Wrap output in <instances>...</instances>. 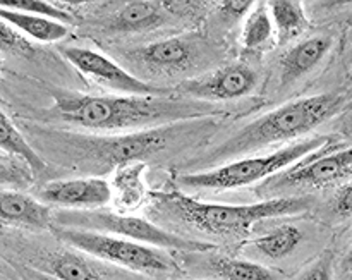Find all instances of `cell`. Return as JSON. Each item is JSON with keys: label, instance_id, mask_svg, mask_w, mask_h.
<instances>
[{"label": "cell", "instance_id": "cell-22", "mask_svg": "<svg viewBox=\"0 0 352 280\" xmlns=\"http://www.w3.org/2000/svg\"><path fill=\"white\" fill-rule=\"evenodd\" d=\"M274 23H272L270 10L263 2L253 3L251 10L246 16L243 30V41L248 50H258L263 48L274 36Z\"/></svg>", "mask_w": 352, "mask_h": 280}, {"label": "cell", "instance_id": "cell-24", "mask_svg": "<svg viewBox=\"0 0 352 280\" xmlns=\"http://www.w3.org/2000/svg\"><path fill=\"white\" fill-rule=\"evenodd\" d=\"M0 7L33 14V16L45 17V19L57 21V23H65V21L71 19V16L65 10H62L60 7L54 6L50 2H43V0H0Z\"/></svg>", "mask_w": 352, "mask_h": 280}, {"label": "cell", "instance_id": "cell-28", "mask_svg": "<svg viewBox=\"0 0 352 280\" xmlns=\"http://www.w3.org/2000/svg\"><path fill=\"white\" fill-rule=\"evenodd\" d=\"M351 184H344L339 191L336 193V198H333V212L340 217H351V208H352V200H351Z\"/></svg>", "mask_w": 352, "mask_h": 280}, {"label": "cell", "instance_id": "cell-19", "mask_svg": "<svg viewBox=\"0 0 352 280\" xmlns=\"http://www.w3.org/2000/svg\"><path fill=\"white\" fill-rule=\"evenodd\" d=\"M47 270L58 280H103L95 265L74 251H62L47 261Z\"/></svg>", "mask_w": 352, "mask_h": 280}, {"label": "cell", "instance_id": "cell-26", "mask_svg": "<svg viewBox=\"0 0 352 280\" xmlns=\"http://www.w3.org/2000/svg\"><path fill=\"white\" fill-rule=\"evenodd\" d=\"M298 280H333V253L325 251L313 265H309Z\"/></svg>", "mask_w": 352, "mask_h": 280}, {"label": "cell", "instance_id": "cell-1", "mask_svg": "<svg viewBox=\"0 0 352 280\" xmlns=\"http://www.w3.org/2000/svg\"><path fill=\"white\" fill-rule=\"evenodd\" d=\"M55 112L64 122L86 129H150L206 116L208 103L181 102L172 96H96L74 91L54 93Z\"/></svg>", "mask_w": 352, "mask_h": 280}, {"label": "cell", "instance_id": "cell-20", "mask_svg": "<svg viewBox=\"0 0 352 280\" xmlns=\"http://www.w3.org/2000/svg\"><path fill=\"white\" fill-rule=\"evenodd\" d=\"M302 233L296 226L278 227L274 233L251 241V246L270 260H282L294 253L296 248L301 244Z\"/></svg>", "mask_w": 352, "mask_h": 280}, {"label": "cell", "instance_id": "cell-5", "mask_svg": "<svg viewBox=\"0 0 352 280\" xmlns=\"http://www.w3.org/2000/svg\"><path fill=\"white\" fill-rule=\"evenodd\" d=\"M55 222L60 227L112 234V236L124 237V239L146 244L151 248L179 250L182 253H203V251L213 250V244L210 243L186 239L140 217L120 215V213L98 212V210H67V212L58 213L55 217Z\"/></svg>", "mask_w": 352, "mask_h": 280}, {"label": "cell", "instance_id": "cell-2", "mask_svg": "<svg viewBox=\"0 0 352 280\" xmlns=\"http://www.w3.org/2000/svg\"><path fill=\"white\" fill-rule=\"evenodd\" d=\"M155 206L206 234L244 236L261 220L305 212L309 202L305 198H275L253 205H220L198 202L182 193H164L155 196Z\"/></svg>", "mask_w": 352, "mask_h": 280}, {"label": "cell", "instance_id": "cell-16", "mask_svg": "<svg viewBox=\"0 0 352 280\" xmlns=\"http://www.w3.org/2000/svg\"><path fill=\"white\" fill-rule=\"evenodd\" d=\"M274 30L277 31V43L287 45L298 36H301L308 28L305 9L301 2L296 0H274L268 2Z\"/></svg>", "mask_w": 352, "mask_h": 280}, {"label": "cell", "instance_id": "cell-4", "mask_svg": "<svg viewBox=\"0 0 352 280\" xmlns=\"http://www.w3.org/2000/svg\"><path fill=\"white\" fill-rule=\"evenodd\" d=\"M332 138L318 136L311 140L299 141V143L289 144L280 148L270 155L263 157L241 158V160L230 162L219 169L208 172H196V174H184L179 177V182L188 188L199 189H237L244 186H251L258 181H263L268 175L278 174L284 169L298 164L299 160L308 155L315 153L332 144Z\"/></svg>", "mask_w": 352, "mask_h": 280}, {"label": "cell", "instance_id": "cell-11", "mask_svg": "<svg viewBox=\"0 0 352 280\" xmlns=\"http://www.w3.org/2000/svg\"><path fill=\"white\" fill-rule=\"evenodd\" d=\"M41 202L69 210H98L112 200V188L98 177L52 181L41 188Z\"/></svg>", "mask_w": 352, "mask_h": 280}, {"label": "cell", "instance_id": "cell-12", "mask_svg": "<svg viewBox=\"0 0 352 280\" xmlns=\"http://www.w3.org/2000/svg\"><path fill=\"white\" fill-rule=\"evenodd\" d=\"M195 45L188 38H167L153 41L136 52L138 61L150 71L177 72L184 71L192 64Z\"/></svg>", "mask_w": 352, "mask_h": 280}, {"label": "cell", "instance_id": "cell-21", "mask_svg": "<svg viewBox=\"0 0 352 280\" xmlns=\"http://www.w3.org/2000/svg\"><path fill=\"white\" fill-rule=\"evenodd\" d=\"M143 167L141 162H129L117 167L113 186L117 189V198L122 206L133 208L140 205L144 198V182H143Z\"/></svg>", "mask_w": 352, "mask_h": 280}, {"label": "cell", "instance_id": "cell-27", "mask_svg": "<svg viewBox=\"0 0 352 280\" xmlns=\"http://www.w3.org/2000/svg\"><path fill=\"white\" fill-rule=\"evenodd\" d=\"M33 175L28 174L26 171H23L21 167H17L16 164L7 160H0V186H26L28 182H31Z\"/></svg>", "mask_w": 352, "mask_h": 280}, {"label": "cell", "instance_id": "cell-15", "mask_svg": "<svg viewBox=\"0 0 352 280\" xmlns=\"http://www.w3.org/2000/svg\"><path fill=\"white\" fill-rule=\"evenodd\" d=\"M0 19L10 24L14 30L19 31L28 40L33 38V40L43 41V43H54V41L67 36L69 33V28L64 23L45 19V17L33 16V14L19 12V10L3 9V7H0Z\"/></svg>", "mask_w": 352, "mask_h": 280}, {"label": "cell", "instance_id": "cell-23", "mask_svg": "<svg viewBox=\"0 0 352 280\" xmlns=\"http://www.w3.org/2000/svg\"><path fill=\"white\" fill-rule=\"evenodd\" d=\"M210 268L223 280H275L267 267L237 258H215Z\"/></svg>", "mask_w": 352, "mask_h": 280}, {"label": "cell", "instance_id": "cell-7", "mask_svg": "<svg viewBox=\"0 0 352 280\" xmlns=\"http://www.w3.org/2000/svg\"><path fill=\"white\" fill-rule=\"evenodd\" d=\"M172 136H174L172 127L158 126L113 138L71 136L69 143L76 148H82L85 155L98 164L119 167L129 162H140L148 155L164 150L170 143Z\"/></svg>", "mask_w": 352, "mask_h": 280}, {"label": "cell", "instance_id": "cell-29", "mask_svg": "<svg viewBox=\"0 0 352 280\" xmlns=\"http://www.w3.org/2000/svg\"><path fill=\"white\" fill-rule=\"evenodd\" d=\"M253 3L254 2H250V0H243V2H234V0H230V2L222 3V12L227 14L230 19H237V17L248 16Z\"/></svg>", "mask_w": 352, "mask_h": 280}, {"label": "cell", "instance_id": "cell-6", "mask_svg": "<svg viewBox=\"0 0 352 280\" xmlns=\"http://www.w3.org/2000/svg\"><path fill=\"white\" fill-rule=\"evenodd\" d=\"M54 233L58 239L71 244L74 250L81 251V253L131 268V270L150 272V274L153 272L155 274V272H168L174 267L170 258L165 257L162 251L153 250L146 244L112 236V234L71 229V227H57Z\"/></svg>", "mask_w": 352, "mask_h": 280}, {"label": "cell", "instance_id": "cell-13", "mask_svg": "<svg viewBox=\"0 0 352 280\" xmlns=\"http://www.w3.org/2000/svg\"><path fill=\"white\" fill-rule=\"evenodd\" d=\"M0 220L30 229L47 230L52 227L50 208L43 202L9 189H0Z\"/></svg>", "mask_w": 352, "mask_h": 280}, {"label": "cell", "instance_id": "cell-3", "mask_svg": "<svg viewBox=\"0 0 352 280\" xmlns=\"http://www.w3.org/2000/svg\"><path fill=\"white\" fill-rule=\"evenodd\" d=\"M344 103V96L336 93H320L285 103L258 117L229 138L219 150V155L232 157L268 144L294 140L332 119L340 112Z\"/></svg>", "mask_w": 352, "mask_h": 280}, {"label": "cell", "instance_id": "cell-10", "mask_svg": "<svg viewBox=\"0 0 352 280\" xmlns=\"http://www.w3.org/2000/svg\"><path fill=\"white\" fill-rule=\"evenodd\" d=\"M352 155L351 148L332 151H323L320 157L313 158V153L291 165L289 171L278 177V184L285 188H323L333 182L351 177Z\"/></svg>", "mask_w": 352, "mask_h": 280}, {"label": "cell", "instance_id": "cell-14", "mask_svg": "<svg viewBox=\"0 0 352 280\" xmlns=\"http://www.w3.org/2000/svg\"><path fill=\"white\" fill-rule=\"evenodd\" d=\"M332 43L333 40L330 34H318V36L306 38L296 47L289 48L280 58L282 85L294 83L296 79L308 74L329 54Z\"/></svg>", "mask_w": 352, "mask_h": 280}, {"label": "cell", "instance_id": "cell-18", "mask_svg": "<svg viewBox=\"0 0 352 280\" xmlns=\"http://www.w3.org/2000/svg\"><path fill=\"white\" fill-rule=\"evenodd\" d=\"M162 21L158 2H129L113 16L112 28L117 31H141Z\"/></svg>", "mask_w": 352, "mask_h": 280}, {"label": "cell", "instance_id": "cell-8", "mask_svg": "<svg viewBox=\"0 0 352 280\" xmlns=\"http://www.w3.org/2000/svg\"><path fill=\"white\" fill-rule=\"evenodd\" d=\"M62 55L88 78L116 89V91L124 93V95L134 96H168L170 91L167 89L155 88L150 83L129 74L124 67H120L112 58L105 57L100 52L91 50V48L82 47H64L60 48Z\"/></svg>", "mask_w": 352, "mask_h": 280}, {"label": "cell", "instance_id": "cell-25", "mask_svg": "<svg viewBox=\"0 0 352 280\" xmlns=\"http://www.w3.org/2000/svg\"><path fill=\"white\" fill-rule=\"evenodd\" d=\"M0 52H9V54L24 55V57H33L36 48L28 40L26 36L14 30L10 24L0 19Z\"/></svg>", "mask_w": 352, "mask_h": 280}, {"label": "cell", "instance_id": "cell-9", "mask_svg": "<svg viewBox=\"0 0 352 280\" xmlns=\"http://www.w3.org/2000/svg\"><path fill=\"white\" fill-rule=\"evenodd\" d=\"M258 83V74L246 64L226 65L222 69L186 79L175 88V93L196 102H227L250 95Z\"/></svg>", "mask_w": 352, "mask_h": 280}, {"label": "cell", "instance_id": "cell-17", "mask_svg": "<svg viewBox=\"0 0 352 280\" xmlns=\"http://www.w3.org/2000/svg\"><path fill=\"white\" fill-rule=\"evenodd\" d=\"M0 150L23 160L33 175L47 171V164L43 158L34 151L30 141L21 134V131L14 126L12 120L7 117L2 109H0Z\"/></svg>", "mask_w": 352, "mask_h": 280}]
</instances>
